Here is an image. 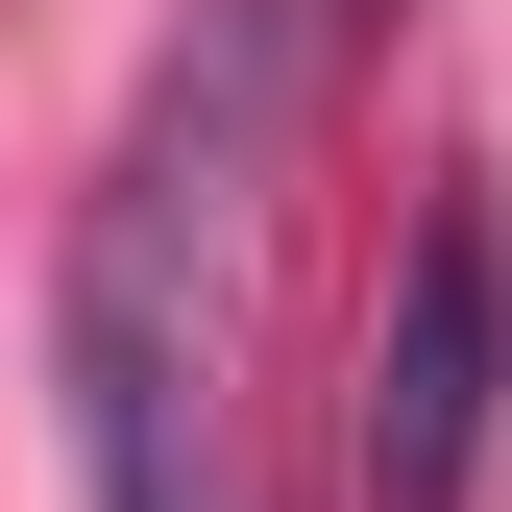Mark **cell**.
Here are the masks:
<instances>
[{
	"instance_id": "1",
	"label": "cell",
	"mask_w": 512,
	"mask_h": 512,
	"mask_svg": "<svg viewBox=\"0 0 512 512\" xmlns=\"http://www.w3.org/2000/svg\"><path fill=\"white\" fill-rule=\"evenodd\" d=\"M317 74H342V0H196L122 171L74 196L49 366H74L98 512H244V269H269V171H293Z\"/></svg>"
},
{
	"instance_id": "2",
	"label": "cell",
	"mask_w": 512,
	"mask_h": 512,
	"mask_svg": "<svg viewBox=\"0 0 512 512\" xmlns=\"http://www.w3.org/2000/svg\"><path fill=\"white\" fill-rule=\"evenodd\" d=\"M488 415H512V220H488V171H439L415 269L366 317V415H342L366 512H488Z\"/></svg>"
}]
</instances>
